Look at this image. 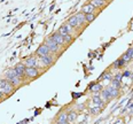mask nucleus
Segmentation results:
<instances>
[{"label":"nucleus","mask_w":133,"mask_h":124,"mask_svg":"<svg viewBox=\"0 0 133 124\" xmlns=\"http://www.w3.org/2000/svg\"><path fill=\"white\" fill-rule=\"evenodd\" d=\"M7 81L9 82L15 89H17V87H20L21 85H23V79L18 76H14V77H12V78L7 79Z\"/></svg>","instance_id":"obj_11"},{"label":"nucleus","mask_w":133,"mask_h":124,"mask_svg":"<svg viewBox=\"0 0 133 124\" xmlns=\"http://www.w3.org/2000/svg\"><path fill=\"white\" fill-rule=\"evenodd\" d=\"M63 39H64L65 45H66V46H69V45H70V44L74 41L75 38H74V36H72V35L68 34V35H64V36H63Z\"/></svg>","instance_id":"obj_23"},{"label":"nucleus","mask_w":133,"mask_h":124,"mask_svg":"<svg viewBox=\"0 0 133 124\" xmlns=\"http://www.w3.org/2000/svg\"><path fill=\"white\" fill-rule=\"evenodd\" d=\"M100 96H101V99H102V100H103V101H104V102H106L107 105H108V103L110 102V101L112 100V98H111V96H110L109 93H108V91L106 90V87H104V89L101 91V94H100Z\"/></svg>","instance_id":"obj_14"},{"label":"nucleus","mask_w":133,"mask_h":124,"mask_svg":"<svg viewBox=\"0 0 133 124\" xmlns=\"http://www.w3.org/2000/svg\"><path fill=\"white\" fill-rule=\"evenodd\" d=\"M24 63V66L25 67H35V68H41L40 67V64H39V61H38V59H37V56L36 55H31V56H28L25 57V59L22 61Z\"/></svg>","instance_id":"obj_5"},{"label":"nucleus","mask_w":133,"mask_h":124,"mask_svg":"<svg viewBox=\"0 0 133 124\" xmlns=\"http://www.w3.org/2000/svg\"><path fill=\"white\" fill-rule=\"evenodd\" d=\"M48 54H51V49L48 48V46L45 43L41 44L39 47L37 48V51H36V56H38V57L45 56V55H48Z\"/></svg>","instance_id":"obj_6"},{"label":"nucleus","mask_w":133,"mask_h":124,"mask_svg":"<svg viewBox=\"0 0 133 124\" xmlns=\"http://www.w3.org/2000/svg\"><path fill=\"white\" fill-rule=\"evenodd\" d=\"M104 87L102 86L101 84H100L99 82H96V83H92V84L90 85V91L92 93H94V92H101L102 90H103Z\"/></svg>","instance_id":"obj_15"},{"label":"nucleus","mask_w":133,"mask_h":124,"mask_svg":"<svg viewBox=\"0 0 133 124\" xmlns=\"http://www.w3.org/2000/svg\"><path fill=\"white\" fill-rule=\"evenodd\" d=\"M102 78H103V81H112L114 75H112L111 71L106 70V71H103V74H102V75L99 77V81H101Z\"/></svg>","instance_id":"obj_19"},{"label":"nucleus","mask_w":133,"mask_h":124,"mask_svg":"<svg viewBox=\"0 0 133 124\" xmlns=\"http://www.w3.org/2000/svg\"><path fill=\"white\" fill-rule=\"evenodd\" d=\"M110 86L115 87V89L121 90V89H122V82L116 81V79H114V78H112V81H110Z\"/></svg>","instance_id":"obj_25"},{"label":"nucleus","mask_w":133,"mask_h":124,"mask_svg":"<svg viewBox=\"0 0 133 124\" xmlns=\"http://www.w3.org/2000/svg\"><path fill=\"white\" fill-rule=\"evenodd\" d=\"M76 107H78V108H76V109H79V110H82V109H83V107H85V105H77Z\"/></svg>","instance_id":"obj_31"},{"label":"nucleus","mask_w":133,"mask_h":124,"mask_svg":"<svg viewBox=\"0 0 133 124\" xmlns=\"http://www.w3.org/2000/svg\"><path fill=\"white\" fill-rule=\"evenodd\" d=\"M25 66H24L23 62H18L15 64V67H14V69H15V71L17 73V76L21 77L22 79H25Z\"/></svg>","instance_id":"obj_7"},{"label":"nucleus","mask_w":133,"mask_h":124,"mask_svg":"<svg viewBox=\"0 0 133 124\" xmlns=\"http://www.w3.org/2000/svg\"><path fill=\"white\" fill-rule=\"evenodd\" d=\"M114 79L122 82V79H123V73H117L115 76H114Z\"/></svg>","instance_id":"obj_28"},{"label":"nucleus","mask_w":133,"mask_h":124,"mask_svg":"<svg viewBox=\"0 0 133 124\" xmlns=\"http://www.w3.org/2000/svg\"><path fill=\"white\" fill-rule=\"evenodd\" d=\"M130 78H131V81L133 82V73H131V75H130Z\"/></svg>","instance_id":"obj_34"},{"label":"nucleus","mask_w":133,"mask_h":124,"mask_svg":"<svg viewBox=\"0 0 133 124\" xmlns=\"http://www.w3.org/2000/svg\"><path fill=\"white\" fill-rule=\"evenodd\" d=\"M0 91L4 93L5 96H9L15 92V87L6 78H4V79H0Z\"/></svg>","instance_id":"obj_2"},{"label":"nucleus","mask_w":133,"mask_h":124,"mask_svg":"<svg viewBox=\"0 0 133 124\" xmlns=\"http://www.w3.org/2000/svg\"><path fill=\"white\" fill-rule=\"evenodd\" d=\"M100 94H101V92H94V93H92L93 96H100Z\"/></svg>","instance_id":"obj_32"},{"label":"nucleus","mask_w":133,"mask_h":124,"mask_svg":"<svg viewBox=\"0 0 133 124\" xmlns=\"http://www.w3.org/2000/svg\"><path fill=\"white\" fill-rule=\"evenodd\" d=\"M88 2H90V4H92L93 6L96 8V9H102V8H106L107 5L109 4V2L104 1V0H88Z\"/></svg>","instance_id":"obj_10"},{"label":"nucleus","mask_w":133,"mask_h":124,"mask_svg":"<svg viewBox=\"0 0 133 124\" xmlns=\"http://www.w3.org/2000/svg\"><path fill=\"white\" fill-rule=\"evenodd\" d=\"M85 18H86V23L90 24L96 18V14L95 13H90V14H85Z\"/></svg>","instance_id":"obj_21"},{"label":"nucleus","mask_w":133,"mask_h":124,"mask_svg":"<svg viewBox=\"0 0 133 124\" xmlns=\"http://www.w3.org/2000/svg\"><path fill=\"white\" fill-rule=\"evenodd\" d=\"M106 90L108 91V93L110 94V96H111L112 99H117V98H119V96L122 95V92H121V90H118V89H115V87H112V86H107L106 87Z\"/></svg>","instance_id":"obj_9"},{"label":"nucleus","mask_w":133,"mask_h":124,"mask_svg":"<svg viewBox=\"0 0 133 124\" xmlns=\"http://www.w3.org/2000/svg\"><path fill=\"white\" fill-rule=\"evenodd\" d=\"M51 38L52 40H54L56 44H59L60 46H62V47H65V43H64V39H63V36L62 35H60L59 32H54L53 35H51Z\"/></svg>","instance_id":"obj_8"},{"label":"nucleus","mask_w":133,"mask_h":124,"mask_svg":"<svg viewBox=\"0 0 133 124\" xmlns=\"http://www.w3.org/2000/svg\"><path fill=\"white\" fill-rule=\"evenodd\" d=\"M104 1H107V2H109V1H110V0H104Z\"/></svg>","instance_id":"obj_35"},{"label":"nucleus","mask_w":133,"mask_h":124,"mask_svg":"<svg viewBox=\"0 0 133 124\" xmlns=\"http://www.w3.org/2000/svg\"><path fill=\"white\" fill-rule=\"evenodd\" d=\"M125 108L129 110V114H130V115H133V102L130 103V105H127Z\"/></svg>","instance_id":"obj_29"},{"label":"nucleus","mask_w":133,"mask_h":124,"mask_svg":"<svg viewBox=\"0 0 133 124\" xmlns=\"http://www.w3.org/2000/svg\"><path fill=\"white\" fill-rule=\"evenodd\" d=\"M76 16L78 18V23H79V28H83L84 24H87L86 23V18H85V14L83 12H78L76 13Z\"/></svg>","instance_id":"obj_17"},{"label":"nucleus","mask_w":133,"mask_h":124,"mask_svg":"<svg viewBox=\"0 0 133 124\" xmlns=\"http://www.w3.org/2000/svg\"><path fill=\"white\" fill-rule=\"evenodd\" d=\"M77 117H78V114H77L76 110H71V112L68 113V124H74L76 122Z\"/></svg>","instance_id":"obj_16"},{"label":"nucleus","mask_w":133,"mask_h":124,"mask_svg":"<svg viewBox=\"0 0 133 124\" xmlns=\"http://www.w3.org/2000/svg\"><path fill=\"white\" fill-rule=\"evenodd\" d=\"M121 59H122V60H123V61H124V62H125V63H126V64H127V63H129V62H131V59H130V57H129V55H127L126 53L122 54Z\"/></svg>","instance_id":"obj_26"},{"label":"nucleus","mask_w":133,"mask_h":124,"mask_svg":"<svg viewBox=\"0 0 133 124\" xmlns=\"http://www.w3.org/2000/svg\"><path fill=\"white\" fill-rule=\"evenodd\" d=\"M57 123H68V113L66 112H61L57 115Z\"/></svg>","instance_id":"obj_18"},{"label":"nucleus","mask_w":133,"mask_h":124,"mask_svg":"<svg viewBox=\"0 0 133 124\" xmlns=\"http://www.w3.org/2000/svg\"><path fill=\"white\" fill-rule=\"evenodd\" d=\"M101 112H102V109H100L99 107H96V106H93L90 108V113L93 116H98L99 114H101Z\"/></svg>","instance_id":"obj_24"},{"label":"nucleus","mask_w":133,"mask_h":124,"mask_svg":"<svg viewBox=\"0 0 133 124\" xmlns=\"http://www.w3.org/2000/svg\"><path fill=\"white\" fill-rule=\"evenodd\" d=\"M91 101H92L93 106L99 107L103 100H102V99H101V96H93V95H92V98H91Z\"/></svg>","instance_id":"obj_22"},{"label":"nucleus","mask_w":133,"mask_h":124,"mask_svg":"<svg viewBox=\"0 0 133 124\" xmlns=\"http://www.w3.org/2000/svg\"><path fill=\"white\" fill-rule=\"evenodd\" d=\"M130 75H131V73H130V71H126V73H124V74H123V77H124V76L130 77Z\"/></svg>","instance_id":"obj_33"},{"label":"nucleus","mask_w":133,"mask_h":124,"mask_svg":"<svg viewBox=\"0 0 133 124\" xmlns=\"http://www.w3.org/2000/svg\"><path fill=\"white\" fill-rule=\"evenodd\" d=\"M55 57H56V55L53 54V53H51L48 55H45V56L39 57V60H38V61H39V64H40L41 68L47 69V68L52 67V66L55 63Z\"/></svg>","instance_id":"obj_1"},{"label":"nucleus","mask_w":133,"mask_h":124,"mask_svg":"<svg viewBox=\"0 0 133 124\" xmlns=\"http://www.w3.org/2000/svg\"><path fill=\"white\" fill-rule=\"evenodd\" d=\"M5 98H6V96H5V94H4V93H2V92H1V91H0V101L5 100Z\"/></svg>","instance_id":"obj_30"},{"label":"nucleus","mask_w":133,"mask_h":124,"mask_svg":"<svg viewBox=\"0 0 133 124\" xmlns=\"http://www.w3.org/2000/svg\"><path fill=\"white\" fill-rule=\"evenodd\" d=\"M45 44H46L47 46H48V48L51 49V53H53V54H55V55H57V53L61 54V48H62V46H60L59 44H56L54 40H52L49 37L46 39Z\"/></svg>","instance_id":"obj_3"},{"label":"nucleus","mask_w":133,"mask_h":124,"mask_svg":"<svg viewBox=\"0 0 133 124\" xmlns=\"http://www.w3.org/2000/svg\"><path fill=\"white\" fill-rule=\"evenodd\" d=\"M96 8L93 6L92 4H90V2H87V4H85L84 6L82 7V10L80 12H83L84 14H90V13H94V12H96Z\"/></svg>","instance_id":"obj_13"},{"label":"nucleus","mask_w":133,"mask_h":124,"mask_svg":"<svg viewBox=\"0 0 133 124\" xmlns=\"http://www.w3.org/2000/svg\"><path fill=\"white\" fill-rule=\"evenodd\" d=\"M66 23L69 24L71 28H74L75 30L76 29H79V23H78V18H77V16H76V14L75 15H71L70 17H69V20Z\"/></svg>","instance_id":"obj_12"},{"label":"nucleus","mask_w":133,"mask_h":124,"mask_svg":"<svg viewBox=\"0 0 133 124\" xmlns=\"http://www.w3.org/2000/svg\"><path fill=\"white\" fill-rule=\"evenodd\" d=\"M40 76V71L38 68L26 67L25 68V78L26 79H36Z\"/></svg>","instance_id":"obj_4"},{"label":"nucleus","mask_w":133,"mask_h":124,"mask_svg":"<svg viewBox=\"0 0 133 124\" xmlns=\"http://www.w3.org/2000/svg\"><path fill=\"white\" fill-rule=\"evenodd\" d=\"M125 53H126L127 55H129V57L131 59V61H132V60H133V47H129V48H127V51L125 52Z\"/></svg>","instance_id":"obj_27"},{"label":"nucleus","mask_w":133,"mask_h":124,"mask_svg":"<svg viewBox=\"0 0 133 124\" xmlns=\"http://www.w3.org/2000/svg\"><path fill=\"white\" fill-rule=\"evenodd\" d=\"M125 66H126V63L124 62L123 60H122L121 57H119V59H117L115 62L112 63V66H111V67H112L114 69H122V68H124V67H125Z\"/></svg>","instance_id":"obj_20"}]
</instances>
